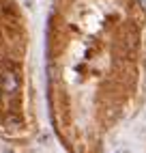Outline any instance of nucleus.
<instances>
[{"label": "nucleus", "instance_id": "nucleus-2", "mask_svg": "<svg viewBox=\"0 0 146 153\" xmlns=\"http://www.w3.org/2000/svg\"><path fill=\"white\" fill-rule=\"evenodd\" d=\"M138 2H140V7H142V9H146V0H138Z\"/></svg>", "mask_w": 146, "mask_h": 153}, {"label": "nucleus", "instance_id": "nucleus-1", "mask_svg": "<svg viewBox=\"0 0 146 153\" xmlns=\"http://www.w3.org/2000/svg\"><path fill=\"white\" fill-rule=\"evenodd\" d=\"M0 82H2V91L7 95H15L19 91V74L13 67H7L0 76Z\"/></svg>", "mask_w": 146, "mask_h": 153}]
</instances>
